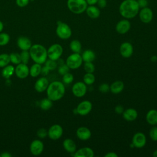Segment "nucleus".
Returning <instances> with one entry per match:
<instances>
[{"mask_svg":"<svg viewBox=\"0 0 157 157\" xmlns=\"http://www.w3.org/2000/svg\"><path fill=\"white\" fill-rule=\"evenodd\" d=\"M140 7L136 0H124L119 6L120 14L126 19L134 18L139 13Z\"/></svg>","mask_w":157,"mask_h":157,"instance_id":"1","label":"nucleus"},{"mask_svg":"<svg viewBox=\"0 0 157 157\" xmlns=\"http://www.w3.org/2000/svg\"><path fill=\"white\" fill-rule=\"evenodd\" d=\"M46 90L47 98L52 101H56L64 96L65 86L61 82L54 81L49 83Z\"/></svg>","mask_w":157,"mask_h":157,"instance_id":"2","label":"nucleus"},{"mask_svg":"<svg viewBox=\"0 0 157 157\" xmlns=\"http://www.w3.org/2000/svg\"><path fill=\"white\" fill-rule=\"evenodd\" d=\"M30 58L36 63L44 64L47 58V50L40 44H34L30 48Z\"/></svg>","mask_w":157,"mask_h":157,"instance_id":"3","label":"nucleus"},{"mask_svg":"<svg viewBox=\"0 0 157 157\" xmlns=\"http://www.w3.org/2000/svg\"><path fill=\"white\" fill-rule=\"evenodd\" d=\"M67 7L74 14H81L85 12L88 4L86 0H67Z\"/></svg>","mask_w":157,"mask_h":157,"instance_id":"4","label":"nucleus"},{"mask_svg":"<svg viewBox=\"0 0 157 157\" xmlns=\"http://www.w3.org/2000/svg\"><path fill=\"white\" fill-rule=\"evenodd\" d=\"M56 34L57 36L63 40L70 38L72 35V30L70 26L66 23L58 21L56 28Z\"/></svg>","mask_w":157,"mask_h":157,"instance_id":"5","label":"nucleus"},{"mask_svg":"<svg viewBox=\"0 0 157 157\" xmlns=\"http://www.w3.org/2000/svg\"><path fill=\"white\" fill-rule=\"evenodd\" d=\"M83 60L80 53H73L70 55L66 59V64L70 69H77L82 64Z\"/></svg>","mask_w":157,"mask_h":157,"instance_id":"6","label":"nucleus"},{"mask_svg":"<svg viewBox=\"0 0 157 157\" xmlns=\"http://www.w3.org/2000/svg\"><path fill=\"white\" fill-rule=\"evenodd\" d=\"M63 52L62 46L58 44H54L48 48L47 56L50 59L56 61L61 56Z\"/></svg>","mask_w":157,"mask_h":157,"instance_id":"7","label":"nucleus"},{"mask_svg":"<svg viewBox=\"0 0 157 157\" xmlns=\"http://www.w3.org/2000/svg\"><path fill=\"white\" fill-rule=\"evenodd\" d=\"M138 14L140 20L144 23H149L153 20V13L150 7H145L141 8Z\"/></svg>","mask_w":157,"mask_h":157,"instance_id":"8","label":"nucleus"},{"mask_svg":"<svg viewBox=\"0 0 157 157\" xmlns=\"http://www.w3.org/2000/svg\"><path fill=\"white\" fill-rule=\"evenodd\" d=\"M87 91L86 85L83 82H77L75 83L72 87L73 94L77 98L84 96Z\"/></svg>","mask_w":157,"mask_h":157,"instance_id":"9","label":"nucleus"},{"mask_svg":"<svg viewBox=\"0 0 157 157\" xmlns=\"http://www.w3.org/2000/svg\"><path fill=\"white\" fill-rule=\"evenodd\" d=\"M147 142V138L145 135L141 132L135 133L132 138V144L134 147L137 148H143Z\"/></svg>","mask_w":157,"mask_h":157,"instance_id":"10","label":"nucleus"},{"mask_svg":"<svg viewBox=\"0 0 157 157\" xmlns=\"http://www.w3.org/2000/svg\"><path fill=\"white\" fill-rule=\"evenodd\" d=\"M92 103L88 100H85L80 102L76 107L77 113L81 116L88 115L92 110Z\"/></svg>","mask_w":157,"mask_h":157,"instance_id":"11","label":"nucleus"},{"mask_svg":"<svg viewBox=\"0 0 157 157\" xmlns=\"http://www.w3.org/2000/svg\"><path fill=\"white\" fill-rule=\"evenodd\" d=\"M63 134V129L61 126L55 124L50 126L48 131V136L52 140L59 139Z\"/></svg>","mask_w":157,"mask_h":157,"instance_id":"12","label":"nucleus"},{"mask_svg":"<svg viewBox=\"0 0 157 157\" xmlns=\"http://www.w3.org/2000/svg\"><path fill=\"white\" fill-rule=\"evenodd\" d=\"M131 28V23L128 19L120 20L115 26L116 31L120 34H124L128 33Z\"/></svg>","mask_w":157,"mask_h":157,"instance_id":"13","label":"nucleus"},{"mask_svg":"<svg viewBox=\"0 0 157 157\" xmlns=\"http://www.w3.org/2000/svg\"><path fill=\"white\" fill-rule=\"evenodd\" d=\"M44 148V145L43 142L40 140H34L30 145V151L31 153L34 155L37 156L40 155Z\"/></svg>","mask_w":157,"mask_h":157,"instance_id":"14","label":"nucleus"},{"mask_svg":"<svg viewBox=\"0 0 157 157\" xmlns=\"http://www.w3.org/2000/svg\"><path fill=\"white\" fill-rule=\"evenodd\" d=\"M133 47L130 42H124L122 43L120 47V55L125 58H129L133 53Z\"/></svg>","mask_w":157,"mask_h":157,"instance_id":"15","label":"nucleus"},{"mask_svg":"<svg viewBox=\"0 0 157 157\" xmlns=\"http://www.w3.org/2000/svg\"><path fill=\"white\" fill-rule=\"evenodd\" d=\"M15 73L17 77L20 78H25L29 74V69L26 64L20 63L15 68Z\"/></svg>","mask_w":157,"mask_h":157,"instance_id":"16","label":"nucleus"},{"mask_svg":"<svg viewBox=\"0 0 157 157\" xmlns=\"http://www.w3.org/2000/svg\"><path fill=\"white\" fill-rule=\"evenodd\" d=\"M76 136L81 140H87L91 137V132L85 126H80L76 130Z\"/></svg>","mask_w":157,"mask_h":157,"instance_id":"17","label":"nucleus"},{"mask_svg":"<svg viewBox=\"0 0 157 157\" xmlns=\"http://www.w3.org/2000/svg\"><path fill=\"white\" fill-rule=\"evenodd\" d=\"M75 157H93L94 155V151L90 147H82L74 153Z\"/></svg>","mask_w":157,"mask_h":157,"instance_id":"18","label":"nucleus"},{"mask_svg":"<svg viewBox=\"0 0 157 157\" xmlns=\"http://www.w3.org/2000/svg\"><path fill=\"white\" fill-rule=\"evenodd\" d=\"M48 85L49 82L48 79L45 77H41L34 84V88L37 92L42 93L47 90Z\"/></svg>","mask_w":157,"mask_h":157,"instance_id":"19","label":"nucleus"},{"mask_svg":"<svg viewBox=\"0 0 157 157\" xmlns=\"http://www.w3.org/2000/svg\"><path fill=\"white\" fill-rule=\"evenodd\" d=\"M122 115L125 120L128 121H132L137 118L138 113L136 109L133 108H128L123 111Z\"/></svg>","mask_w":157,"mask_h":157,"instance_id":"20","label":"nucleus"},{"mask_svg":"<svg viewBox=\"0 0 157 157\" xmlns=\"http://www.w3.org/2000/svg\"><path fill=\"white\" fill-rule=\"evenodd\" d=\"M17 45L21 50H29L32 46L30 39L25 36H21L18 38Z\"/></svg>","mask_w":157,"mask_h":157,"instance_id":"21","label":"nucleus"},{"mask_svg":"<svg viewBox=\"0 0 157 157\" xmlns=\"http://www.w3.org/2000/svg\"><path fill=\"white\" fill-rule=\"evenodd\" d=\"M86 15L92 19H96L99 17L101 15L100 9L98 7L95 6V5L93 6H88L86 9L85 10Z\"/></svg>","mask_w":157,"mask_h":157,"instance_id":"22","label":"nucleus"},{"mask_svg":"<svg viewBox=\"0 0 157 157\" xmlns=\"http://www.w3.org/2000/svg\"><path fill=\"white\" fill-rule=\"evenodd\" d=\"M63 146L64 150L69 153H74L77 150V145L75 142L71 139H66L64 140Z\"/></svg>","mask_w":157,"mask_h":157,"instance_id":"23","label":"nucleus"},{"mask_svg":"<svg viewBox=\"0 0 157 157\" xmlns=\"http://www.w3.org/2000/svg\"><path fill=\"white\" fill-rule=\"evenodd\" d=\"M124 83L121 80H116L113 82L110 86V91L115 94L120 93L124 89Z\"/></svg>","mask_w":157,"mask_h":157,"instance_id":"24","label":"nucleus"},{"mask_svg":"<svg viewBox=\"0 0 157 157\" xmlns=\"http://www.w3.org/2000/svg\"><path fill=\"white\" fill-rule=\"evenodd\" d=\"M147 122L152 126L157 124V110L151 109L146 114Z\"/></svg>","mask_w":157,"mask_h":157,"instance_id":"25","label":"nucleus"},{"mask_svg":"<svg viewBox=\"0 0 157 157\" xmlns=\"http://www.w3.org/2000/svg\"><path fill=\"white\" fill-rule=\"evenodd\" d=\"M83 61L85 62H93L96 58L95 53L91 50H86L82 54Z\"/></svg>","mask_w":157,"mask_h":157,"instance_id":"26","label":"nucleus"},{"mask_svg":"<svg viewBox=\"0 0 157 157\" xmlns=\"http://www.w3.org/2000/svg\"><path fill=\"white\" fill-rule=\"evenodd\" d=\"M69 48L73 53H80L82 49V44L78 40H77V39L72 40L70 42Z\"/></svg>","mask_w":157,"mask_h":157,"instance_id":"27","label":"nucleus"},{"mask_svg":"<svg viewBox=\"0 0 157 157\" xmlns=\"http://www.w3.org/2000/svg\"><path fill=\"white\" fill-rule=\"evenodd\" d=\"M15 68L12 65H7L2 71V75L5 78H10L14 73Z\"/></svg>","mask_w":157,"mask_h":157,"instance_id":"28","label":"nucleus"},{"mask_svg":"<svg viewBox=\"0 0 157 157\" xmlns=\"http://www.w3.org/2000/svg\"><path fill=\"white\" fill-rule=\"evenodd\" d=\"M41 65L40 64L36 63L33 64L29 69V74L33 77H37L41 72Z\"/></svg>","mask_w":157,"mask_h":157,"instance_id":"29","label":"nucleus"},{"mask_svg":"<svg viewBox=\"0 0 157 157\" xmlns=\"http://www.w3.org/2000/svg\"><path fill=\"white\" fill-rule=\"evenodd\" d=\"M53 105L52 101L49 98H44L40 102V107L44 110H49Z\"/></svg>","mask_w":157,"mask_h":157,"instance_id":"30","label":"nucleus"},{"mask_svg":"<svg viewBox=\"0 0 157 157\" xmlns=\"http://www.w3.org/2000/svg\"><path fill=\"white\" fill-rule=\"evenodd\" d=\"M83 82L86 85H90L94 83L96 78L93 73H86L83 75Z\"/></svg>","mask_w":157,"mask_h":157,"instance_id":"31","label":"nucleus"},{"mask_svg":"<svg viewBox=\"0 0 157 157\" xmlns=\"http://www.w3.org/2000/svg\"><path fill=\"white\" fill-rule=\"evenodd\" d=\"M10 62V56L7 53H2L0 55V67H4L8 65Z\"/></svg>","mask_w":157,"mask_h":157,"instance_id":"32","label":"nucleus"},{"mask_svg":"<svg viewBox=\"0 0 157 157\" xmlns=\"http://www.w3.org/2000/svg\"><path fill=\"white\" fill-rule=\"evenodd\" d=\"M10 62L14 64H18L21 63L20 54L18 53H12L9 55Z\"/></svg>","mask_w":157,"mask_h":157,"instance_id":"33","label":"nucleus"},{"mask_svg":"<svg viewBox=\"0 0 157 157\" xmlns=\"http://www.w3.org/2000/svg\"><path fill=\"white\" fill-rule=\"evenodd\" d=\"M10 41V36L7 33H0V46L7 45Z\"/></svg>","mask_w":157,"mask_h":157,"instance_id":"34","label":"nucleus"},{"mask_svg":"<svg viewBox=\"0 0 157 157\" xmlns=\"http://www.w3.org/2000/svg\"><path fill=\"white\" fill-rule=\"evenodd\" d=\"M83 69L86 73H93L95 71L94 65L92 62H85L83 64Z\"/></svg>","mask_w":157,"mask_h":157,"instance_id":"35","label":"nucleus"},{"mask_svg":"<svg viewBox=\"0 0 157 157\" xmlns=\"http://www.w3.org/2000/svg\"><path fill=\"white\" fill-rule=\"evenodd\" d=\"M20 57H21V60L22 63H24L26 64H28L30 58V55L28 50H22L21 53H20Z\"/></svg>","mask_w":157,"mask_h":157,"instance_id":"36","label":"nucleus"},{"mask_svg":"<svg viewBox=\"0 0 157 157\" xmlns=\"http://www.w3.org/2000/svg\"><path fill=\"white\" fill-rule=\"evenodd\" d=\"M63 82L65 84H70L74 80V76L72 74L67 72L63 75Z\"/></svg>","mask_w":157,"mask_h":157,"instance_id":"37","label":"nucleus"},{"mask_svg":"<svg viewBox=\"0 0 157 157\" xmlns=\"http://www.w3.org/2000/svg\"><path fill=\"white\" fill-rule=\"evenodd\" d=\"M45 66L50 70V71H53L55 70L56 67H57V63L56 62V61L52 60V59H48L46 60V61L45 62Z\"/></svg>","mask_w":157,"mask_h":157,"instance_id":"38","label":"nucleus"},{"mask_svg":"<svg viewBox=\"0 0 157 157\" xmlns=\"http://www.w3.org/2000/svg\"><path fill=\"white\" fill-rule=\"evenodd\" d=\"M149 136L153 141H157V126L154 125L149 131Z\"/></svg>","mask_w":157,"mask_h":157,"instance_id":"39","label":"nucleus"},{"mask_svg":"<svg viewBox=\"0 0 157 157\" xmlns=\"http://www.w3.org/2000/svg\"><path fill=\"white\" fill-rule=\"evenodd\" d=\"M69 67L67 66L66 64H61L59 68H58V72L60 75H63L64 74L69 72Z\"/></svg>","mask_w":157,"mask_h":157,"instance_id":"40","label":"nucleus"},{"mask_svg":"<svg viewBox=\"0 0 157 157\" xmlns=\"http://www.w3.org/2000/svg\"><path fill=\"white\" fill-rule=\"evenodd\" d=\"M99 91L102 93H107L110 91V85L106 83H103L99 86Z\"/></svg>","mask_w":157,"mask_h":157,"instance_id":"41","label":"nucleus"},{"mask_svg":"<svg viewBox=\"0 0 157 157\" xmlns=\"http://www.w3.org/2000/svg\"><path fill=\"white\" fill-rule=\"evenodd\" d=\"M37 135L39 137L44 139L48 136V131L44 128H40L37 131Z\"/></svg>","mask_w":157,"mask_h":157,"instance_id":"42","label":"nucleus"},{"mask_svg":"<svg viewBox=\"0 0 157 157\" xmlns=\"http://www.w3.org/2000/svg\"><path fill=\"white\" fill-rule=\"evenodd\" d=\"M30 2V0H15L17 6L19 7H25L27 6Z\"/></svg>","mask_w":157,"mask_h":157,"instance_id":"43","label":"nucleus"},{"mask_svg":"<svg viewBox=\"0 0 157 157\" xmlns=\"http://www.w3.org/2000/svg\"><path fill=\"white\" fill-rule=\"evenodd\" d=\"M96 4L99 9H104L107 6V0H98Z\"/></svg>","mask_w":157,"mask_h":157,"instance_id":"44","label":"nucleus"},{"mask_svg":"<svg viewBox=\"0 0 157 157\" xmlns=\"http://www.w3.org/2000/svg\"><path fill=\"white\" fill-rule=\"evenodd\" d=\"M115 112L117 113V114H122L123 111L124 110V107L121 105H117L115 107Z\"/></svg>","mask_w":157,"mask_h":157,"instance_id":"45","label":"nucleus"},{"mask_svg":"<svg viewBox=\"0 0 157 157\" xmlns=\"http://www.w3.org/2000/svg\"><path fill=\"white\" fill-rule=\"evenodd\" d=\"M138 5L140 9L147 7L148 6V1L147 0H137Z\"/></svg>","mask_w":157,"mask_h":157,"instance_id":"46","label":"nucleus"},{"mask_svg":"<svg viewBox=\"0 0 157 157\" xmlns=\"http://www.w3.org/2000/svg\"><path fill=\"white\" fill-rule=\"evenodd\" d=\"M118 155L115 152H113V151L108 152L104 155V157H118Z\"/></svg>","mask_w":157,"mask_h":157,"instance_id":"47","label":"nucleus"},{"mask_svg":"<svg viewBox=\"0 0 157 157\" xmlns=\"http://www.w3.org/2000/svg\"><path fill=\"white\" fill-rule=\"evenodd\" d=\"M49 71H50V70L45 66H44L43 67L41 68V72H40V73H41L43 75H46L48 74V73Z\"/></svg>","mask_w":157,"mask_h":157,"instance_id":"48","label":"nucleus"},{"mask_svg":"<svg viewBox=\"0 0 157 157\" xmlns=\"http://www.w3.org/2000/svg\"><path fill=\"white\" fill-rule=\"evenodd\" d=\"M86 2L88 6H93L96 5L97 4L98 0H86Z\"/></svg>","mask_w":157,"mask_h":157,"instance_id":"49","label":"nucleus"},{"mask_svg":"<svg viewBox=\"0 0 157 157\" xmlns=\"http://www.w3.org/2000/svg\"><path fill=\"white\" fill-rule=\"evenodd\" d=\"M11 156H12V155L7 151L3 152L2 154H1V157H11Z\"/></svg>","mask_w":157,"mask_h":157,"instance_id":"50","label":"nucleus"},{"mask_svg":"<svg viewBox=\"0 0 157 157\" xmlns=\"http://www.w3.org/2000/svg\"><path fill=\"white\" fill-rule=\"evenodd\" d=\"M151 61H153V62H155V61H157V56H152L151 57Z\"/></svg>","mask_w":157,"mask_h":157,"instance_id":"51","label":"nucleus"},{"mask_svg":"<svg viewBox=\"0 0 157 157\" xmlns=\"http://www.w3.org/2000/svg\"><path fill=\"white\" fill-rule=\"evenodd\" d=\"M4 28V24L0 20V33L2 32V31L3 30Z\"/></svg>","mask_w":157,"mask_h":157,"instance_id":"52","label":"nucleus"},{"mask_svg":"<svg viewBox=\"0 0 157 157\" xmlns=\"http://www.w3.org/2000/svg\"><path fill=\"white\" fill-rule=\"evenodd\" d=\"M153 156L154 157H157V149L156 150H155L153 152V154H152Z\"/></svg>","mask_w":157,"mask_h":157,"instance_id":"53","label":"nucleus"},{"mask_svg":"<svg viewBox=\"0 0 157 157\" xmlns=\"http://www.w3.org/2000/svg\"><path fill=\"white\" fill-rule=\"evenodd\" d=\"M74 114H78V113H77V111L76 108H75V109H74Z\"/></svg>","mask_w":157,"mask_h":157,"instance_id":"54","label":"nucleus"},{"mask_svg":"<svg viewBox=\"0 0 157 157\" xmlns=\"http://www.w3.org/2000/svg\"><path fill=\"white\" fill-rule=\"evenodd\" d=\"M0 157H1V154H0Z\"/></svg>","mask_w":157,"mask_h":157,"instance_id":"55","label":"nucleus"},{"mask_svg":"<svg viewBox=\"0 0 157 157\" xmlns=\"http://www.w3.org/2000/svg\"><path fill=\"white\" fill-rule=\"evenodd\" d=\"M136 1H137V0H136Z\"/></svg>","mask_w":157,"mask_h":157,"instance_id":"56","label":"nucleus"}]
</instances>
